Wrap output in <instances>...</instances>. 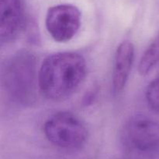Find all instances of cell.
Listing matches in <instances>:
<instances>
[{"instance_id":"1","label":"cell","mask_w":159,"mask_h":159,"mask_svg":"<svg viewBox=\"0 0 159 159\" xmlns=\"http://www.w3.org/2000/svg\"><path fill=\"white\" fill-rule=\"evenodd\" d=\"M86 74V63L81 55L57 52L43 60L38 73L41 93L52 101H63L75 92Z\"/></svg>"},{"instance_id":"2","label":"cell","mask_w":159,"mask_h":159,"mask_svg":"<svg viewBox=\"0 0 159 159\" xmlns=\"http://www.w3.org/2000/svg\"><path fill=\"white\" fill-rule=\"evenodd\" d=\"M2 83L9 98L21 105H30L37 98L39 87L37 60L34 55L20 50L5 62L2 68Z\"/></svg>"},{"instance_id":"3","label":"cell","mask_w":159,"mask_h":159,"mask_svg":"<svg viewBox=\"0 0 159 159\" xmlns=\"http://www.w3.org/2000/svg\"><path fill=\"white\" fill-rule=\"evenodd\" d=\"M121 140L128 152L137 157H152L159 154V122L138 115L123 127Z\"/></svg>"},{"instance_id":"4","label":"cell","mask_w":159,"mask_h":159,"mask_svg":"<svg viewBox=\"0 0 159 159\" xmlns=\"http://www.w3.org/2000/svg\"><path fill=\"white\" fill-rule=\"evenodd\" d=\"M43 132L48 141L63 149L80 147L88 137L85 125L69 112H60L51 115L45 122Z\"/></svg>"},{"instance_id":"5","label":"cell","mask_w":159,"mask_h":159,"mask_svg":"<svg viewBox=\"0 0 159 159\" xmlns=\"http://www.w3.org/2000/svg\"><path fill=\"white\" fill-rule=\"evenodd\" d=\"M82 13L72 4H58L47 12L45 25L48 32L57 42H67L73 38L81 26Z\"/></svg>"},{"instance_id":"6","label":"cell","mask_w":159,"mask_h":159,"mask_svg":"<svg viewBox=\"0 0 159 159\" xmlns=\"http://www.w3.org/2000/svg\"><path fill=\"white\" fill-rule=\"evenodd\" d=\"M26 22V8L23 0H0V41H12Z\"/></svg>"},{"instance_id":"7","label":"cell","mask_w":159,"mask_h":159,"mask_svg":"<svg viewBox=\"0 0 159 159\" xmlns=\"http://www.w3.org/2000/svg\"><path fill=\"white\" fill-rule=\"evenodd\" d=\"M134 60V46L129 41H123L115 54L112 86L114 94L120 93L128 80Z\"/></svg>"},{"instance_id":"8","label":"cell","mask_w":159,"mask_h":159,"mask_svg":"<svg viewBox=\"0 0 159 159\" xmlns=\"http://www.w3.org/2000/svg\"><path fill=\"white\" fill-rule=\"evenodd\" d=\"M159 62V36L155 39L143 54L139 65L138 71L140 74L145 76Z\"/></svg>"},{"instance_id":"9","label":"cell","mask_w":159,"mask_h":159,"mask_svg":"<svg viewBox=\"0 0 159 159\" xmlns=\"http://www.w3.org/2000/svg\"><path fill=\"white\" fill-rule=\"evenodd\" d=\"M145 94L146 100L151 108L159 112V77L148 84Z\"/></svg>"},{"instance_id":"10","label":"cell","mask_w":159,"mask_h":159,"mask_svg":"<svg viewBox=\"0 0 159 159\" xmlns=\"http://www.w3.org/2000/svg\"><path fill=\"white\" fill-rule=\"evenodd\" d=\"M127 159H137V158H134V157H129V158H127Z\"/></svg>"}]
</instances>
